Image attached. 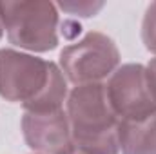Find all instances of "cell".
I'll return each mask as SVG.
<instances>
[{
	"instance_id": "1",
	"label": "cell",
	"mask_w": 156,
	"mask_h": 154,
	"mask_svg": "<svg viewBox=\"0 0 156 154\" xmlns=\"http://www.w3.org/2000/svg\"><path fill=\"white\" fill-rule=\"evenodd\" d=\"M69 82L58 64L13 47L0 49V98L24 111L66 107Z\"/></svg>"
},
{
	"instance_id": "2",
	"label": "cell",
	"mask_w": 156,
	"mask_h": 154,
	"mask_svg": "<svg viewBox=\"0 0 156 154\" xmlns=\"http://www.w3.org/2000/svg\"><path fill=\"white\" fill-rule=\"evenodd\" d=\"M66 114L76 151L85 154H120V121L107 100L104 82L71 87Z\"/></svg>"
},
{
	"instance_id": "3",
	"label": "cell",
	"mask_w": 156,
	"mask_h": 154,
	"mask_svg": "<svg viewBox=\"0 0 156 154\" xmlns=\"http://www.w3.org/2000/svg\"><path fill=\"white\" fill-rule=\"evenodd\" d=\"M0 20L9 44L31 54L56 49L60 42V13L47 0L0 2Z\"/></svg>"
},
{
	"instance_id": "4",
	"label": "cell",
	"mask_w": 156,
	"mask_h": 154,
	"mask_svg": "<svg viewBox=\"0 0 156 154\" xmlns=\"http://www.w3.org/2000/svg\"><path fill=\"white\" fill-rule=\"evenodd\" d=\"M116 42L100 31H89L60 51L58 67L67 82L76 85L102 83L120 67Z\"/></svg>"
},
{
	"instance_id": "5",
	"label": "cell",
	"mask_w": 156,
	"mask_h": 154,
	"mask_svg": "<svg viewBox=\"0 0 156 154\" xmlns=\"http://www.w3.org/2000/svg\"><path fill=\"white\" fill-rule=\"evenodd\" d=\"M104 83L118 121L144 120L156 113L144 64H123Z\"/></svg>"
},
{
	"instance_id": "6",
	"label": "cell",
	"mask_w": 156,
	"mask_h": 154,
	"mask_svg": "<svg viewBox=\"0 0 156 154\" xmlns=\"http://www.w3.org/2000/svg\"><path fill=\"white\" fill-rule=\"evenodd\" d=\"M20 129L35 154H73L75 145L66 107L53 111H24Z\"/></svg>"
},
{
	"instance_id": "7",
	"label": "cell",
	"mask_w": 156,
	"mask_h": 154,
	"mask_svg": "<svg viewBox=\"0 0 156 154\" xmlns=\"http://www.w3.org/2000/svg\"><path fill=\"white\" fill-rule=\"evenodd\" d=\"M120 154H156V113L118 123Z\"/></svg>"
},
{
	"instance_id": "8",
	"label": "cell",
	"mask_w": 156,
	"mask_h": 154,
	"mask_svg": "<svg viewBox=\"0 0 156 154\" xmlns=\"http://www.w3.org/2000/svg\"><path fill=\"white\" fill-rule=\"evenodd\" d=\"M104 5H105V2H102V0H64V2H56L58 9H62L64 13L80 16V18L96 16L104 9Z\"/></svg>"
},
{
	"instance_id": "9",
	"label": "cell",
	"mask_w": 156,
	"mask_h": 154,
	"mask_svg": "<svg viewBox=\"0 0 156 154\" xmlns=\"http://www.w3.org/2000/svg\"><path fill=\"white\" fill-rule=\"evenodd\" d=\"M142 42L144 47L156 56V2H151L144 13V20H142Z\"/></svg>"
},
{
	"instance_id": "10",
	"label": "cell",
	"mask_w": 156,
	"mask_h": 154,
	"mask_svg": "<svg viewBox=\"0 0 156 154\" xmlns=\"http://www.w3.org/2000/svg\"><path fill=\"white\" fill-rule=\"evenodd\" d=\"M145 78H147V87L151 91V96L156 103V56L145 64Z\"/></svg>"
},
{
	"instance_id": "11",
	"label": "cell",
	"mask_w": 156,
	"mask_h": 154,
	"mask_svg": "<svg viewBox=\"0 0 156 154\" xmlns=\"http://www.w3.org/2000/svg\"><path fill=\"white\" fill-rule=\"evenodd\" d=\"M62 35H64V38L67 40H73L75 37H78L80 33H82V26L75 22V20H64L62 24Z\"/></svg>"
},
{
	"instance_id": "12",
	"label": "cell",
	"mask_w": 156,
	"mask_h": 154,
	"mask_svg": "<svg viewBox=\"0 0 156 154\" xmlns=\"http://www.w3.org/2000/svg\"><path fill=\"white\" fill-rule=\"evenodd\" d=\"M2 37H4V27H2V20H0V40H2Z\"/></svg>"
},
{
	"instance_id": "13",
	"label": "cell",
	"mask_w": 156,
	"mask_h": 154,
	"mask_svg": "<svg viewBox=\"0 0 156 154\" xmlns=\"http://www.w3.org/2000/svg\"><path fill=\"white\" fill-rule=\"evenodd\" d=\"M73 154H85V152H80V151H76V149H75V151H73Z\"/></svg>"
},
{
	"instance_id": "14",
	"label": "cell",
	"mask_w": 156,
	"mask_h": 154,
	"mask_svg": "<svg viewBox=\"0 0 156 154\" xmlns=\"http://www.w3.org/2000/svg\"><path fill=\"white\" fill-rule=\"evenodd\" d=\"M33 154H35V152H33Z\"/></svg>"
}]
</instances>
